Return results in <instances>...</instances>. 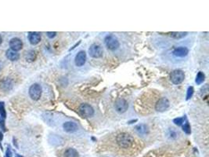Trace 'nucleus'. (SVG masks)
I'll list each match as a JSON object with an SVG mask.
<instances>
[{"label":"nucleus","instance_id":"1","mask_svg":"<svg viewBox=\"0 0 209 157\" xmlns=\"http://www.w3.org/2000/svg\"><path fill=\"white\" fill-rule=\"evenodd\" d=\"M116 143L121 149H129L134 144V137L131 134L125 133V132H122L117 135Z\"/></svg>","mask_w":209,"mask_h":157},{"label":"nucleus","instance_id":"2","mask_svg":"<svg viewBox=\"0 0 209 157\" xmlns=\"http://www.w3.org/2000/svg\"><path fill=\"white\" fill-rule=\"evenodd\" d=\"M104 43L106 46L110 50H116L120 46V43L118 38L113 35H108L104 39Z\"/></svg>","mask_w":209,"mask_h":157},{"label":"nucleus","instance_id":"3","mask_svg":"<svg viewBox=\"0 0 209 157\" xmlns=\"http://www.w3.org/2000/svg\"><path fill=\"white\" fill-rule=\"evenodd\" d=\"M184 79H185V74L183 71L182 70H179V69L175 70L170 75V80L172 81V83L175 85H178L183 83Z\"/></svg>","mask_w":209,"mask_h":157},{"label":"nucleus","instance_id":"4","mask_svg":"<svg viewBox=\"0 0 209 157\" xmlns=\"http://www.w3.org/2000/svg\"><path fill=\"white\" fill-rule=\"evenodd\" d=\"M42 91H43V90H42V87L39 84L34 83L29 88V95H30V97L32 100L38 101L41 97Z\"/></svg>","mask_w":209,"mask_h":157},{"label":"nucleus","instance_id":"5","mask_svg":"<svg viewBox=\"0 0 209 157\" xmlns=\"http://www.w3.org/2000/svg\"><path fill=\"white\" fill-rule=\"evenodd\" d=\"M89 54L90 55V57H93V58H99L103 56V50L101 46H99V44H96L94 43L89 49Z\"/></svg>","mask_w":209,"mask_h":157},{"label":"nucleus","instance_id":"6","mask_svg":"<svg viewBox=\"0 0 209 157\" xmlns=\"http://www.w3.org/2000/svg\"><path fill=\"white\" fill-rule=\"evenodd\" d=\"M79 111L84 117H91L94 115L93 108L89 104H82L79 107Z\"/></svg>","mask_w":209,"mask_h":157},{"label":"nucleus","instance_id":"7","mask_svg":"<svg viewBox=\"0 0 209 157\" xmlns=\"http://www.w3.org/2000/svg\"><path fill=\"white\" fill-rule=\"evenodd\" d=\"M114 108L116 111L119 113H124L129 109V105L126 100L123 98H119L114 103Z\"/></svg>","mask_w":209,"mask_h":157},{"label":"nucleus","instance_id":"8","mask_svg":"<svg viewBox=\"0 0 209 157\" xmlns=\"http://www.w3.org/2000/svg\"><path fill=\"white\" fill-rule=\"evenodd\" d=\"M170 105L169 101L166 97L160 98L155 105V109L158 111H164L168 109Z\"/></svg>","mask_w":209,"mask_h":157},{"label":"nucleus","instance_id":"9","mask_svg":"<svg viewBox=\"0 0 209 157\" xmlns=\"http://www.w3.org/2000/svg\"><path fill=\"white\" fill-rule=\"evenodd\" d=\"M6 118V111L5 109L4 103L0 102V128L3 129L4 132L6 131V126H5V120Z\"/></svg>","mask_w":209,"mask_h":157},{"label":"nucleus","instance_id":"10","mask_svg":"<svg viewBox=\"0 0 209 157\" xmlns=\"http://www.w3.org/2000/svg\"><path fill=\"white\" fill-rule=\"evenodd\" d=\"M9 47L14 51H19L23 47L22 41L18 38H13L9 41Z\"/></svg>","mask_w":209,"mask_h":157},{"label":"nucleus","instance_id":"11","mask_svg":"<svg viewBox=\"0 0 209 157\" xmlns=\"http://www.w3.org/2000/svg\"><path fill=\"white\" fill-rule=\"evenodd\" d=\"M86 61V54L85 51H80L78 53V54L75 57L74 62L78 67H82L85 65Z\"/></svg>","mask_w":209,"mask_h":157},{"label":"nucleus","instance_id":"12","mask_svg":"<svg viewBox=\"0 0 209 157\" xmlns=\"http://www.w3.org/2000/svg\"><path fill=\"white\" fill-rule=\"evenodd\" d=\"M172 54L176 57H184L189 54V49L185 46H179L173 50Z\"/></svg>","mask_w":209,"mask_h":157},{"label":"nucleus","instance_id":"13","mask_svg":"<svg viewBox=\"0 0 209 157\" xmlns=\"http://www.w3.org/2000/svg\"><path fill=\"white\" fill-rule=\"evenodd\" d=\"M63 127L65 131L68 132V133H74L78 130V126L77 125L76 123H74V122H66L63 124Z\"/></svg>","mask_w":209,"mask_h":157},{"label":"nucleus","instance_id":"14","mask_svg":"<svg viewBox=\"0 0 209 157\" xmlns=\"http://www.w3.org/2000/svg\"><path fill=\"white\" fill-rule=\"evenodd\" d=\"M28 38L31 45H37L41 41V35L39 32H35V31L29 32Z\"/></svg>","mask_w":209,"mask_h":157},{"label":"nucleus","instance_id":"15","mask_svg":"<svg viewBox=\"0 0 209 157\" xmlns=\"http://www.w3.org/2000/svg\"><path fill=\"white\" fill-rule=\"evenodd\" d=\"M6 57L8 58L9 60H13V61L17 60L19 58H20V54H19L17 52L12 50L11 49H9V50H6Z\"/></svg>","mask_w":209,"mask_h":157},{"label":"nucleus","instance_id":"16","mask_svg":"<svg viewBox=\"0 0 209 157\" xmlns=\"http://www.w3.org/2000/svg\"><path fill=\"white\" fill-rule=\"evenodd\" d=\"M64 157H79L77 150L72 148H69L64 152Z\"/></svg>","mask_w":209,"mask_h":157},{"label":"nucleus","instance_id":"17","mask_svg":"<svg viewBox=\"0 0 209 157\" xmlns=\"http://www.w3.org/2000/svg\"><path fill=\"white\" fill-rule=\"evenodd\" d=\"M188 34L187 32H183V31H175V32H170L169 35L171 37L174 38L175 39H183Z\"/></svg>","mask_w":209,"mask_h":157},{"label":"nucleus","instance_id":"18","mask_svg":"<svg viewBox=\"0 0 209 157\" xmlns=\"http://www.w3.org/2000/svg\"><path fill=\"white\" fill-rule=\"evenodd\" d=\"M37 57V54L36 52L34 50H30L26 54V60L29 61V62H31V61H34Z\"/></svg>","mask_w":209,"mask_h":157},{"label":"nucleus","instance_id":"19","mask_svg":"<svg viewBox=\"0 0 209 157\" xmlns=\"http://www.w3.org/2000/svg\"><path fill=\"white\" fill-rule=\"evenodd\" d=\"M1 85H2V87H3V90H10L12 88V86H13L11 80H8V79H5L4 80H3Z\"/></svg>","mask_w":209,"mask_h":157},{"label":"nucleus","instance_id":"20","mask_svg":"<svg viewBox=\"0 0 209 157\" xmlns=\"http://www.w3.org/2000/svg\"><path fill=\"white\" fill-rule=\"evenodd\" d=\"M136 130L139 134H146L148 131L147 126L144 124H139V125L136 126Z\"/></svg>","mask_w":209,"mask_h":157},{"label":"nucleus","instance_id":"21","mask_svg":"<svg viewBox=\"0 0 209 157\" xmlns=\"http://www.w3.org/2000/svg\"><path fill=\"white\" fill-rule=\"evenodd\" d=\"M204 79H205V75L204 74L202 71H199L196 76V80H195V82L198 85H201V83H203V82L204 81Z\"/></svg>","mask_w":209,"mask_h":157},{"label":"nucleus","instance_id":"22","mask_svg":"<svg viewBox=\"0 0 209 157\" xmlns=\"http://www.w3.org/2000/svg\"><path fill=\"white\" fill-rule=\"evenodd\" d=\"M186 120H187V117H186V116H183V117L180 118H175V120H173V122H174V123H175V125L181 126L183 124L184 121Z\"/></svg>","mask_w":209,"mask_h":157},{"label":"nucleus","instance_id":"23","mask_svg":"<svg viewBox=\"0 0 209 157\" xmlns=\"http://www.w3.org/2000/svg\"><path fill=\"white\" fill-rule=\"evenodd\" d=\"M183 131L187 134H190V133H191V129H190V126H189L188 122L185 123V124L183 126Z\"/></svg>","mask_w":209,"mask_h":157},{"label":"nucleus","instance_id":"24","mask_svg":"<svg viewBox=\"0 0 209 157\" xmlns=\"http://www.w3.org/2000/svg\"><path fill=\"white\" fill-rule=\"evenodd\" d=\"M193 94V86H189L187 90V100H189L191 97H192Z\"/></svg>","mask_w":209,"mask_h":157},{"label":"nucleus","instance_id":"25","mask_svg":"<svg viewBox=\"0 0 209 157\" xmlns=\"http://www.w3.org/2000/svg\"><path fill=\"white\" fill-rule=\"evenodd\" d=\"M46 34H47V36L49 38H50V39H53L56 36V35H57V32H55V31H48V32H46Z\"/></svg>","mask_w":209,"mask_h":157},{"label":"nucleus","instance_id":"26","mask_svg":"<svg viewBox=\"0 0 209 157\" xmlns=\"http://www.w3.org/2000/svg\"><path fill=\"white\" fill-rule=\"evenodd\" d=\"M6 157H13V153H12L11 150H10V148L8 147L7 148V150H6Z\"/></svg>","mask_w":209,"mask_h":157},{"label":"nucleus","instance_id":"27","mask_svg":"<svg viewBox=\"0 0 209 157\" xmlns=\"http://www.w3.org/2000/svg\"><path fill=\"white\" fill-rule=\"evenodd\" d=\"M3 133H2V131H0V145H1V141L3 140Z\"/></svg>","mask_w":209,"mask_h":157},{"label":"nucleus","instance_id":"28","mask_svg":"<svg viewBox=\"0 0 209 157\" xmlns=\"http://www.w3.org/2000/svg\"><path fill=\"white\" fill-rule=\"evenodd\" d=\"M15 157H24L23 156H20V155L19 154H16L15 155Z\"/></svg>","mask_w":209,"mask_h":157},{"label":"nucleus","instance_id":"29","mask_svg":"<svg viewBox=\"0 0 209 157\" xmlns=\"http://www.w3.org/2000/svg\"><path fill=\"white\" fill-rule=\"evenodd\" d=\"M2 42H3V39H2V36L0 35V45L2 44Z\"/></svg>","mask_w":209,"mask_h":157}]
</instances>
